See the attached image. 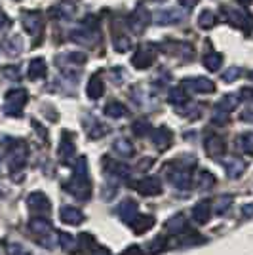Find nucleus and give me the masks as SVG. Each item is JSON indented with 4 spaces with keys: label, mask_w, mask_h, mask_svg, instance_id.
<instances>
[{
    "label": "nucleus",
    "mask_w": 253,
    "mask_h": 255,
    "mask_svg": "<svg viewBox=\"0 0 253 255\" xmlns=\"http://www.w3.org/2000/svg\"><path fill=\"white\" fill-rule=\"evenodd\" d=\"M65 191L71 192L78 200H88L92 196V181H90V168H88V158L78 156L74 162V173L71 183L65 185Z\"/></svg>",
    "instance_id": "1"
},
{
    "label": "nucleus",
    "mask_w": 253,
    "mask_h": 255,
    "mask_svg": "<svg viewBox=\"0 0 253 255\" xmlns=\"http://www.w3.org/2000/svg\"><path fill=\"white\" fill-rule=\"evenodd\" d=\"M2 145L6 147V162H8V170L15 177L17 173H21L27 158H29V147L21 139H4Z\"/></svg>",
    "instance_id": "2"
},
{
    "label": "nucleus",
    "mask_w": 253,
    "mask_h": 255,
    "mask_svg": "<svg viewBox=\"0 0 253 255\" xmlns=\"http://www.w3.org/2000/svg\"><path fill=\"white\" fill-rule=\"evenodd\" d=\"M29 231H31L32 238L38 242L40 246H44L46 250H53L55 242H57V233L53 231L52 223L42 217V215H36L29 221Z\"/></svg>",
    "instance_id": "3"
},
{
    "label": "nucleus",
    "mask_w": 253,
    "mask_h": 255,
    "mask_svg": "<svg viewBox=\"0 0 253 255\" xmlns=\"http://www.w3.org/2000/svg\"><path fill=\"white\" fill-rule=\"evenodd\" d=\"M194 156H183L179 162H175V168L168 171V179L173 187H177L181 191H189L192 187V166H194Z\"/></svg>",
    "instance_id": "4"
},
{
    "label": "nucleus",
    "mask_w": 253,
    "mask_h": 255,
    "mask_svg": "<svg viewBox=\"0 0 253 255\" xmlns=\"http://www.w3.org/2000/svg\"><path fill=\"white\" fill-rule=\"evenodd\" d=\"M27 99H29L27 90H23V88L10 90L6 94V99H4V113L8 117H21V111L27 103Z\"/></svg>",
    "instance_id": "5"
},
{
    "label": "nucleus",
    "mask_w": 253,
    "mask_h": 255,
    "mask_svg": "<svg viewBox=\"0 0 253 255\" xmlns=\"http://www.w3.org/2000/svg\"><path fill=\"white\" fill-rule=\"evenodd\" d=\"M154 61H156V46L154 44H141L131 59L135 69H148Z\"/></svg>",
    "instance_id": "6"
},
{
    "label": "nucleus",
    "mask_w": 253,
    "mask_h": 255,
    "mask_svg": "<svg viewBox=\"0 0 253 255\" xmlns=\"http://www.w3.org/2000/svg\"><path fill=\"white\" fill-rule=\"evenodd\" d=\"M181 88H185L187 92L192 94H213L215 92V84L206 76H194V78H185L181 82Z\"/></svg>",
    "instance_id": "7"
},
{
    "label": "nucleus",
    "mask_w": 253,
    "mask_h": 255,
    "mask_svg": "<svg viewBox=\"0 0 253 255\" xmlns=\"http://www.w3.org/2000/svg\"><path fill=\"white\" fill-rule=\"evenodd\" d=\"M76 240H78V250L82 252V255H111L105 246L97 244L90 233H82Z\"/></svg>",
    "instance_id": "8"
},
{
    "label": "nucleus",
    "mask_w": 253,
    "mask_h": 255,
    "mask_svg": "<svg viewBox=\"0 0 253 255\" xmlns=\"http://www.w3.org/2000/svg\"><path fill=\"white\" fill-rule=\"evenodd\" d=\"M27 206L32 213L36 215H42L46 217L48 213L52 212V206H50V198L44 194V192H31L29 198H27Z\"/></svg>",
    "instance_id": "9"
},
{
    "label": "nucleus",
    "mask_w": 253,
    "mask_h": 255,
    "mask_svg": "<svg viewBox=\"0 0 253 255\" xmlns=\"http://www.w3.org/2000/svg\"><path fill=\"white\" fill-rule=\"evenodd\" d=\"M103 168H105V173L111 177V179L116 181H124L129 177V168L122 162H116V160H111L109 156H103Z\"/></svg>",
    "instance_id": "10"
},
{
    "label": "nucleus",
    "mask_w": 253,
    "mask_h": 255,
    "mask_svg": "<svg viewBox=\"0 0 253 255\" xmlns=\"http://www.w3.org/2000/svg\"><path fill=\"white\" fill-rule=\"evenodd\" d=\"M21 23H23V29L29 32L31 36H36V34L42 32L44 19L40 11H23Z\"/></svg>",
    "instance_id": "11"
},
{
    "label": "nucleus",
    "mask_w": 253,
    "mask_h": 255,
    "mask_svg": "<svg viewBox=\"0 0 253 255\" xmlns=\"http://www.w3.org/2000/svg\"><path fill=\"white\" fill-rule=\"evenodd\" d=\"M204 147H206L208 156H210V158H213V160H219L223 154H225V150H227L225 139H223L221 135H217V133H210V135H206Z\"/></svg>",
    "instance_id": "12"
},
{
    "label": "nucleus",
    "mask_w": 253,
    "mask_h": 255,
    "mask_svg": "<svg viewBox=\"0 0 253 255\" xmlns=\"http://www.w3.org/2000/svg\"><path fill=\"white\" fill-rule=\"evenodd\" d=\"M133 187L143 196H158L162 192V183L158 177H145V179L133 183Z\"/></svg>",
    "instance_id": "13"
},
{
    "label": "nucleus",
    "mask_w": 253,
    "mask_h": 255,
    "mask_svg": "<svg viewBox=\"0 0 253 255\" xmlns=\"http://www.w3.org/2000/svg\"><path fill=\"white\" fill-rule=\"evenodd\" d=\"M74 152H76V147H74L73 135H71L69 131H63V135H61V143H59V150H57L59 160H61L63 164H71L73 158H74Z\"/></svg>",
    "instance_id": "14"
},
{
    "label": "nucleus",
    "mask_w": 253,
    "mask_h": 255,
    "mask_svg": "<svg viewBox=\"0 0 253 255\" xmlns=\"http://www.w3.org/2000/svg\"><path fill=\"white\" fill-rule=\"evenodd\" d=\"M150 139H152L154 147L158 150H166V149H169V145H171V141H173V133H171L169 128L160 126L150 131Z\"/></svg>",
    "instance_id": "15"
},
{
    "label": "nucleus",
    "mask_w": 253,
    "mask_h": 255,
    "mask_svg": "<svg viewBox=\"0 0 253 255\" xmlns=\"http://www.w3.org/2000/svg\"><path fill=\"white\" fill-rule=\"evenodd\" d=\"M116 213H118V217H120L124 223L129 225L133 219H135V215L139 213V206H137L135 200H131V198H124L122 202L118 204Z\"/></svg>",
    "instance_id": "16"
},
{
    "label": "nucleus",
    "mask_w": 253,
    "mask_h": 255,
    "mask_svg": "<svg viewBox=\"0 0 253 255\" xmlns=\"http://www.w3.org/2000/svg\"><path fill=\"white\" fill-rule=\"evenodd\" d=\"M148 21H150L148 10H145V6H137L135 11L131 13V17H129V27H131V31L135 32V34H141L143 29L148 25Z\"/></svg>",
    "instance_id": "17"
},
{
    "label": "nucleus",
    "mask_w": 253,
    "mask_h": 255,
    "mask_svg": "<svg viewBox=\"0 0 253 255\" xmlns=\"http://www.w3.org/2000/svg\"><path fill=\"white\" fill-rule=\"evenodd\" d=\"M59 219H61L65 225L78 227V225L84 223V213L80 212L78 208H74V206H63L61 212H59Z\"/></svg>",
    "instance_id": "18"
},
{
    "label": "nucleus",
    "mask_w": 253,
    "mask_h": 255,
    "mask_svg": "<svg viewBox=\"0 0 253 255\" xmlns=\"http://www.w3.org/2000/svg\"><path fill=\"white\" fill-rule=\"evenodd\" d=\"M225 11L229 13L227 15V19L234 25V27H240V29H250L252 27V15L250 13H246L242 10H236V8H225Z\"/></svg>",
    "instance_id": "19"
},
{
    "label": "nucleus",
    "mask_w": 253,
    "mask_h": 255,
    "mask_svg": "<svg viewBox=\"0 0 253 255\" xmlns=\"http://www.w3.org/2000/svg\"><path fill=\"white\" fill-rule=\"evenodd\" d=\"M223 166L227 170V175L231 179H238L242 177V173L246 171V162L242 158H236V156H229V158L223 160Z\"/></svg>",
    "instance_id": "20"
},
{
    "label": "nucleus",
    "mask_w": 253,
    "mask_h": 255,
    "mask_svg": "<svg viewBox=\"0 0 253 255\" xmlns=\"http://www.w3.org/2000/svg\"><path fill=\"white\" fill-rule=\"evenodd\" d=\"M71 38H73L74 42L84 44V46H94V44L99 40V34L95 32V29L86 27V29H74V31L71 32Z\"/></svg>",
    "instance_id": "21"
},
{
    "label": "nucleus",
    "mask_w": 253,
    "mask_h": 255,
    "mask_svg": "<svg viewBox=\"0 0 253 255\" xmlns=\"http://www.w3.org/2000/svg\"><path fill=\"white\" fill-rule=\"evenodd\" d=\"M211 217V202L210 200H200L192 208V221L196 225H206Z\"/></svg>",
    "instance_id": "22"
},
{
    "label": "nucleus",
    "mask_w": 253,
    "mask_h": 255,
    "mask_svg": "<svg viewBox=\"0 0 253 255\" xmlns=\"http://www.w3.org/2000/svg\"><path fill=\"white\" fill-rule=\"evenodd\" d=\"M86 94H88L90 99H99V97L105 94V84H103V78L99 76V73H95V75L90 76Z\"/></svg>",
    "instance_id": "23"
},
{
    "label": "nucleus",
    "mask_w": 253,
    "mask_h": 255,
    "mask_svg": "<svg viewBox=\"0 0 253 255\" xmlns=\"http://www.w3.org/2000/svg\"><path fill=\"white\" fill-rule=\"evenodd\" d=\"M131 231L135 234H145L147 231H150L154 227V217L152 215H135V219L129 223Z\"/></svg>",
    "instance_id": "24"
},
{
    "label": "nucleus",
    "mask_w": 253,
    "mask_h": 255,
    "mask_svg": "<svg viewBox=\"0 0 253 255\" xmlns=\"http://www.w3.org/2000/svg\"><path fill=\"white\" fill-rule=\"evenodd\" d=\"M181 21V13L177 10H160L154 13L156 25H175Z\"/></svg>",
    "instance_id": "25"
},
{
    "label": "nucleus",
    "mask_w": 253,
    "mask_h": 255,
    "mask_svg": "<svg viewBox=\"0 0 253 255\" xmlns=\"http://www.w3.org/2000/svg\"><path fill=\"white\" fill-rule=\"evenodd\" d=\"M238 101H240V97L238 96H232V94H229V96H225L223 99H219V103L215 105V113H223V115H229L231 117V113L238 107Z\"/></svg>",
    "instance_id": "26"
},
{
    "label": "nucleus",
    "mask_w": 253,
    "mask_h": 255,
    "mask_svg": "<svg viewBox=\"0 0 253 255\" xmlns=\"http://www.w3.org/2000/svg\"><path fill=\"white\" fill-rule=\"evenodd\" d=\"M4 52L10 57H17L23 52V38L19 34H13L10 38L4 40Z\"/></svg>",
    "instance_id": "27"
},
{
    "label": "nucleus",
    "mask_w": 253,
    "mask_h": 255,
    "mask_svg": "<svg viewBox=\"0 0 253 255\" xmlns=\"http://www.w3.org/2000/svg\"><path fill=\"white\" fill-rule=\"evenodd\" d=\"M46 71H48L46 61H44L42 57H36V59H32L31 63H29L27 75H29L31 80H38V78H44V76H46Z\"/></svg>",
    "instance_id": "28"
},
{
    "label": "nucleus",
    "mask_w": 253,
    "mask_h": 255,
    "mask_svg": "<svg viewBox=\"0 0 253 255\" xmlns=\"http://www.w3.org/2000/svg\"><path fill=\"white\" fill-rule=\"evenodd\" d=\"M74 4L73 2H69V0H65V2H59L55 8H52V17H57V19H71L74 13Z\"/></svg>",
    "instance_id": "29"
},
{
    "label": "nucleus",
    "mask_w": 253,
    "mask_h": 255,
    "mask_svg": "<svg viewBox=\"0 0 253 255\" xmlns=\"http://www.w3.org/2000/svg\"><path fill=\"white\" fill-rule=\"evenodd\" d=\"M236 149L240 150L242 154H248V156H253V131H248V133H242L240 137L236 139Z\"/></svg>",
    "instance_id": "30"
},
{
    "label": "nucleus",
    "mask_w": 253,
    "mask_h": 255,
    "mask_svg": "<svg viewBox=\"0 0 253 255\" xmlns=\"http://www.w3.org/2000/svg\"><path fill=\"white\" fill-rule=\"evenodd\" d=\"M113 149H115L116 154H118V156H122V158H129V156H133V145H131V141H127L126 137L116 139L115 143H113Z\"/></svg>",
    "instance_id": "31"
},
{
    "label": "nucleus",
    "mask_w": 253,
    "mask_h": 255,
    "mask_svg": "<svg viewBox=\"0 0 253 255\" xmlns=\"http://www.w3.org/2000/svg\"><path fill=\"white\" fill-rule=\"evenodd\" d=\"M57 242L61 246V250L67 252V254H73V252H76V248H78V240L69 233H57Z\"/></svg>",
    "instance_id": "32"
},
{
    "label": "nucleus",
    "mask_w": 253,
    "mask_h": 255,
    "mask_svg": "<svg viewBox=\"0 0 253 255\" xmlns=\"http://www.w3.org/2000/svg\"><path fill=\"white\" fill-rule=\"evenodd\" d=\"M213 185H215V175L210 170L198 171V175H196V187L200 191H210Z\"/></svg>",
    "instance_id": "33"
},
{
    "label": "nucleus",
    "mask_w": 253,
    "mask_h": 255,
    "mask_svg": "<svg viewBox=\"0 0 253 255\" xmlns=\"http://www.w3.org/2000/svg\"><path fill=\"white\" fill-rule=\"evenodd\" d=\"M223 65V55L219 52H210L204 55V67L210 71V73H215L219 71Z\"/></svg>",
    "instance_id": "34"
},
{
    "label": "nucleus",
    "mask_w": 253,
    "mask_h": 255,
    "mask_svg": "<svg viewBox=\"0 0 253 255\" xmlns=\"http://www.w3.org/2000/svg\"><path fill=\"white\" fill-rule=\"evenodd\" d=\"M168 99H169V103H171V105H175V107L187 105V101H189L185 88H171V90H169V94H168Z\"/></svg>",
    "instance_id": "35"
},
{
    "label": "nucleus",
    "mask_w": 253,
    "mask_h": 255,
    "mask_svg": "<svg viewBox=\"0 0 253 255\" xmlns=\"http://www.w3.org/2000/svg\"><path fill=\"white\" fill-rule=\"evenodd\" d=\"M105 115L109 118H124L127 115V109L120 101H111L105 105Z\"/></svg>",
    "instance_id": "36"
},
{
    "label": "nucleus",
    "mask_w": 253,
    "mask_h": 255,
    "mask_svg": "<svg viewBox=\"0 0 253 255\" xmlns=\"http://www.w3.org/2000/svg\"><path fill=\"white\" fill-rule=\"evenodd\" d=\"M84 126H86V131H88V135H90L92 139L103 137V135H107V131H109V128L103 126V124H99L97 120H90L88 124L84 122Z\"/></svg>",
    "instance_id": "37"
},
{
    "label": "nucleus",
    "mask_w": 253,
    "mask_h": 255,
    "mask_svg": "<svg viewBox=\"0 0 253 255\" xmlns=\"http://www.w3.org/2000/svg\"><path fill=\"white\" fill-rule=\"evenodd\" d=\"M166 227H168L169 233H173L175 236H179V234L187 229V221H185V217L179 213V215H173L168 223H166Z\"/></svg>",
    "instance_id": "38"
},
{
    "label": "nucleus",
    "mask_w": 253,
    "mask_h": 255,
    "mask_svg": "<svg viewBox=\"0 0 253 255\" xmlns=\"http://www.w3.org/2000/svg\"><path fill=\"white\" fill-rule=\"evenodd\" d=\"M231 204H232V196L231 194H225V196H219L213 208H215V215H225V213L231 210Z\"/></svg>",
    "instance_id": "39"
},
{
    "label": "nucleus",
    "mask_w": 253,
    "mask_h": 255,
    "mask_svg": "<svg viewBox=\"0 0 253 255\" xmlns=\"http://www.w3.org/2000/svg\"><path fill=\"white\" fill-rule=\"evenodd\" d=\"M215 23H217V17H215L213 11L204 10L198 15V25H200L202 29H211V27H215Z\"/></svg>",
    "instance_id": "40"
},
{
    "label": "nucleus",
    "mask_w": 253,
    "mask_h": 255,
    "mask_svg": "<svg viewBox=\"0 0 253 255\" xmlns=\"http://www.w3.org/2000/svg\"><path fill=\"white\" fill-rule=\"evenodd\" d=\"M131 131H133L137 137H145L148 131H150V124H148L147 120H137V122L131 124Z\"/></svg>",
    "instance_id": "41"
},
{
    "label": "nucleus",
    "mask_w": 253,
    "mask_h": 255,
    "mask_svg": "<svg viewBox=\"0 0 253 255\" xmlns=\"http://www.w3.org/2000/svg\"><path fill=\"white\" fill-rule=\"evenodd\" d=\"M129 48H131V40H129L127 36H116L115 38V50L116 52L124 53V52H127Z\"/></svg>",
    "instance_id": "42"
},
{
    "label": "nucleus",
    "mask_w": 253,
    "mask_h": 255,
    "mask_svg": "<svg viewBox=\"0 0 253 255\" xmlns=\"http://www.w3.org/2000/svg\"><path fill=\"white\" fill-rule=\"evenodd\" d=\"M240 75H242V69H240V67H231V69H227V71L223 73V80L231 84L234 80H238Z\"/></svg>",
    "instance_id": "43"
},
{
    "label": "nucleus",
    "mask_w": 253,
    "mask_h": 255,
    "mask_svg": "<svg viewBox=\"0 0 253 255\" xmlns=\"http://www.w3.org/2000/svg\"><path fill=\"white\" fill-rule=\"evenodd\" d=\"M65 57L69 59V63H74V65H82V63H86V61H88V57H86V53H82V52L67 53Z\"/></svg>",
    "instance_id": "44"
},
{
    "label": "nucleus",
    "mask_w": 253,
    "mask_h": 255,
    "mask_svg": "<svg viewBox=\"0 0 253 255\" xmlns=\"http://www.w3.org/2000/svg\"><path fill=\"white\" fill-rule=\"evenodd\" d=\"M2 73H4V76L6 78H10V80H19V76H21V73H19V69L17 67H4L2 69Z\"/></svg>",
    "instance_id": "45"
},
{
    "label": "nucleus",
    "mask_w": 253,
    "mask_h": 255,
    "mask_svg": "<svg viewBox=\"0 0 253 255\" xmlns=\"http://www.w3.org/2000/svg\"><path fill=\"white\" fill-rule=\"evenodd\" d=\"M164 248H166V238H156L154 242H152V246H150V252L152 254H160V252H164Z\"/></svg>",
    "instance_id": "46"
},
{
    "label": "nucleus",
    "mask_w": 253,
    "mask_h": 255,
    "mask_svg": "<svg viewBox=\"0 0 253 255\" xmlns=\"http://www.w3.org/2000/svg\"><path fill=\"white\" fill-rule=\"evenodd\" d=\"M120 255H143V252H141L139 246H129V248H126Z\"/></svg>",
    "instance_id": "47"
},
{
    "label": "nucleus",
    "mask_w": 253,
    "mask_h": 255,
    "mask_svg": "<svg viewBox=\"0 0 253 255\" xmlns=\"http://www.w3.org/2000/svg\"><path fill=\"white\" fill-rule=\"evenodd\" d=\"M240 97H242V99H248V101H253V90L252 88H242V90H240Z\"/></svg>",
    "instance_id": "48"
},
{
    "label": "nucleus",
    "mask_w": 253,
    "mask_h": 255,
    "mask_svg": "<svg viewBox=\"0 0 253 255\" xmlns=\"http://www.w3.org/2000/svg\"><path fill=\"white\" fill-rule=\"evenodd\" d=\"M242 215L244 217H253V204H244Z\"/></svg>",
    "instance_id": "49"
},
{
    "label": "nucleus",
    "mask_w": 253,
    "mask_h": 255,
    "mask_svg": "<svg viewBox=\"0 0 253 255\" xmlns=\"http://www.w3.org/2000/svg\"><path fill=\"white\" fill-rule=\"evenodd\" d=\"M179 4L183 6V8L190 10V8H194V6L198 4V0H179Z\"/></svg>",
    "instance_id": "50"
},
{
    "label": "nucleus",
    "mask_w": 253,
    "mask_h": 255,
    "mask_svg": "<svg viewBox=\"0 0 253 255\" xmlns=\"http://www.w3.org/2000/svg\"><path fill=\"white\" fill-rule=\"evenodd\" d=\"M6 23H8V19H6V15H2V13H0V27H4Z\"/></svg>",
    "instance_id": "51"
},
{
    "label": "nucleus",
    "mask_w": 253,
    "mask_h": 255,
    "mask_svg": "<svg viewBox=\"0 0 253 255\" xmlns=\"http://www.w3.org/2000/svg\"><path fill=\"white\" fill-rule=\"evenodd\" d=\"M238 2H240V4H242V6H250V4H252L253 0H238Z\"/></svg>",
    "instance_id": "52"
},
{
    "label": "nucleus",
    "mask_w": 253,
    "mask_h": 255,
    "mask_svg": "<svg viewBox=\"0 0 253 255\" xmlns=\"http://www.w3.org/2000/svg\"><path fill=\"white\" fill-rule=\"evenodd\" d=\"M250 78H252V80H253V71H252V73H250Z\"/></svg>",
    "instance_id": "53"
},
{
    "label": "nucleus",
    "mask_w": 253,
    "mask_h": 255,
    "mask_svg": "<svg viewBox=\"0 0 253 255\" xmlns=\"http://www.w3.org/2000/svg\"><path fill=\"white\" fill-rule=\"evenodd\" d=\"M154 2H164V0H154Z\"/></svg>",
    "instance_id": "54"
}]
</instances>
